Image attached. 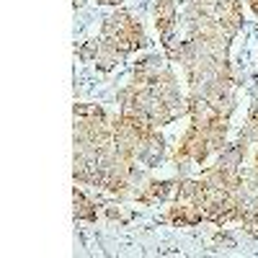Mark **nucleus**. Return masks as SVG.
Here are the masks:
<instances>
[{
  "label": "nucleus",
  "mask_w": 258,
  "mask_h": 258,
  "mask_svg": "<svg viewBox=\"0 0 258 258\" xmlns=\"http://www.w3.org/2000/svg\"><path fill=\"white\" fill-rule=\"evenodd\" d=\"M142 44H145L142 26L132 16H126V13L111 16L109 24H106V29H103L101 54H98L101 68H111V64H116L121 57H126L129 52H135Z\"/></svg>",
  "instance_id": "f257e3e1"
},
{
  "label": "nucleus",
  "mask_w": 258,
  "mask_h": 258,
  "mask_svg": "<svg viewBox=\"0 0 258 258\" xmlns=\"http://www.w3.org/2000/svg\"><path fill=\"white\" fill-rule=\"evenodd\" d=\"M155 24H158V31L163 36H170V31H173V26H176V6H173V0H158Z\"/></svg>",
  "instance_id": "f03ea898"
},
{
  "label": "nucleus",
  "mask_w": 258,
  "mask_h": 258,
  "mask_svg": "<svg viewBox=\"0 0 258 258\" xmlns=\"http://www.w3.org/2000/svg\"><path fill=\"white\" fill-rule=\"evenodd\" d=\"M75 217H80V220H96V209H93V204L85 199L78 188H75Z\"/></svg>",
  "instance_id": "7ed1b4c3"
},
{
  "label": "nucleus",
  "mask_w": 258,
  "mask_h": 258,
  "mask_svg": "<svg viewBox=\"0 0 258 258\" xmlns=\"http://www.w3.org/2000/svg\"><path fill=\"white\" fill-rule=\"evenodd\" d=\"M250 8H253V13L258 16V0H250Z\"/></svg>",
  "instance_id": "20e7f679"
}]
</instances>
